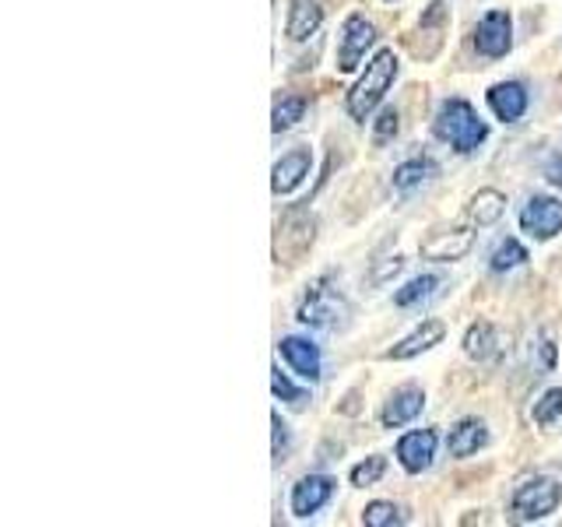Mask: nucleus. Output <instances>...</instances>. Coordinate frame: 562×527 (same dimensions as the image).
Masks as SVG:
<instances>
[{"mask_svg":"<svg viewBox=\"0 0 562 527\" xmlns=\"http://www.w3.org/2000/svg\"><path fill=\"white\" fill-rule=\"evenodd\" d=\"M436 289H439V274H418V278H412L404 289L394 292V303L408 310V306L422 303V299H432Z\"/></svg>","mask_w":562,"mask_h":527,"instance_id":"obj_23","label":"nucleus"},{"mask_svg":"<svg viewBox=\"0 0 562 527\" xmlns=\"http://www.w3.org/2000/svg\"><path fill=\"white\" fill-rule=\"evenodd\" d=\"M401 268H404V260H401V257H394V260H386V264H383V268H380V271H373V281H376V285H383V281H386V278H391V274H397Z\"/></svg>","mask_w":562,"mask_h":527,"instance_id":"obj_33","label":"nucleus"},{"mask_svg":"<svg viewBox=\"0 0 562 527\" xmlns=\"http://www.w3.org/2000/svg\"><path fill=\"white\" fill-rule=\"evenodd\" d=\"M422 408H426V394H422L418 386H401V391H394L391 401L383 404L380 422L386 429H401V426H408V422H415Z\"/></svg>","mask_w":562,"mask_h":527,"instance_id":"obj_15","label":"nucleus"},{"mask_svg":"<svg viewBox=\"0 0 562 527\" xmlns=\"http://www.w3.org/2000/svg\"><path fill=\"white\" fill-rule=\"evenodd\" d=\"M295 321L313 330H345L351 321V306L330 278H316L295 310Z\"/></svg>","mask_w":562,"mask_h":527,"instance_id":"obj_3","label":"nucleus"},{"mask_svg":"<svg viewBox=\"0 0 562 527\" xmlns=\"http://www.w3.org/2000/svg\"><path fill=\"white\" fill-rule=\"evenodd\" d=\"M271 391H274L278 401H285L289 408H306V401H310V394H306V391H299V386H295L285 373H281L278 366L271 369Z\"/></svg>","mask_w":562,"mask_h":527,"instance_id":"obj_28","label":"nucleus"},{"mask_svg":"<svg viewBox=\"0 0 562 527\" xmlns=\"http://www.w3.org/2000/svg\"><path fill=\"white\" fill-rule=\"evenodd\" d=\"M443 334H447L443 324H439V321H426L418 330H412L408 338L397 341L391 351H386V359H394V362L415 359V356H422V351H429V348H436L439 341H443Z\"/></svg>","mask_w":562,"mask_h":527,"instance_id":"obj_18","label":"nucleus"},{"mask_svg":"<svg viewBox=\"0 0 562 527\" xmlns=\"http://www.w3.org/2000/svg\"><path fill=\"white\" fill-rule=\"evenodd\" d=\"M531 418H535V426H541V429H552L555 426V422L562 418V386H549V391H544L535 401Z\"/></svg>","mask_w":562,"mask_h":527,"instance_id":"obj_24","label":"nucleus"},{"mask_svg":"<svg viewBox=\"0 0 562 527\" xmlns=\"http://www.w3.org/2000/svg\"><path fill=\"white\" fill-rule=\"evenodd\" d=\"M278 351L281 359H285L292 366V373H299L303 380L316 383L324 377V359H321V348H316L310 338H295V334H289V338L278 341Z\"/></svg>","mask_w":562,"mask_h":527,"instance_id":"obj_12","label":"nucleus"},{"mask_svg":"<svg viewBox=\"0 0 562 527\" xmlns=\"http://www.w3.org/2000/svg\"><path fill=\"white\" fill-rule=\"evenodd\" d=\"M520 228L531 239H552L562 233V201L535 193L531 201L520 208Z\"/></svg>","mask_w":562,"mask_h":527,"instance_id":"obj_9","label":"nucleus"},{"mask_svg":"<svg viewBox=\"0 0 562 527\" xmlns=\"http://www.w3.org/2000/svg\"><path fill=\"white\" fill-rule=\"evenodd\" d=\"M383 471H386V457H380V453L366 457L362 464L351 468V485H359V489L373 485V482H380V479H383Z\"/></svg>","mask_w":562,"mask_h":527,"instance_id":"obj_29","label":"nucleus"},{"mask_svg":"<svg viewBox=\"0 0 562 527\" xmlns=\"http://www.w3.org/2000/svg\"><path fill=\"white\" fill-rule=\"evenodd\" d=\"M562 503V485L549 474H535V479H527L514 489V496H509V514L520 524H535V520H544L552 517Z\"/></svg>","mask_w":562,"mask_h":527,"instance_id":"obj_4","label":"nucleus"},{"mask_svg":"<svg viewBox=\"0 0 562 527\" xmlns=\"http://www.w3.org/2000/svg\"><path fill=\"white\" fill-rule=\"evenodd\" d=\"M474 49L488 60H499L514 49V18L509 11H488L474 25Z\"/></svg>","mask_w":562,"mask_h":527,"instance_id":"obj_8","label":"nucleus"},{"mask_svg":"<svg viewBox=\"0 0 562 527\" xmlns=\"http://www.w3.org/2000/svg\"><path fill=\"white\" fill-rule=\"evenodd\" d=\"M436 172H439V166L432 162L429 155H415V158H408V162H401L394 169V190L397 193H408V190H415L422 183H429Z\"/></svg>","mask_w":562,"mask_h":527,"instance_id":"obj_21","label":"nucleus"},{"mask_svg":"<svg viewBox=\"0 0 562 527\" xmlns=\"http://www.w3.org/2000/svg\"><path fill=\"white\" fill-rule=\"evenodd\" d=\"M316 243V218L306 208H289L278 222L274 233V260L285 264V268H295Z\"/></svg>","mask_w":562,"mask_h":527,"instance_id":"obj_5","label":"nucleus"},{"mask_svg":"<svg viewBox=\"0 0 562 527\" xmlns=\"http://www.w3.org/2000/svg\"><path fill=\"white\" fill-rule=\"evenodd\" d=\"M432 131H436L439 141H447V145L453 152H461V155L479 152L485 145V137H488L485 120L474 113V105L464 102V99H447L443 105H439V113L432 120Z\"/></svg>","mask_w":562,"mask_h":527,"instance_id":"obj_2","label":"nucleus"},{"mask_svg":"<svg viewBox=\"0 0 562 527\" xmlns=\"http://www.w3.org/2000/svg\"><path fill=\"white\" fill-rule=\"evenodd\" d=\"M485 444H488V429H485L482 418L457 422V426L450 429V436H447L450 457H471V453H479Z\"/></svg>","mask_w":562,"mask_h":527,"instance_id":"obj_19","label":"nucleus"},{"mask_svg":"<svg viewBox=\"0 0 562 527\" xmlns=\"http://www.w3.org/2000/svg\"><path fill=\"white\" fill-rule=\"evenodd\" d=\"M544 180L562 190V155H552L549 162H544Z\"/></svg>","mask_w":562,"mask_h":527,"instance_id":"obj_32","label":"nucleus"},{"mask_svg":"<svg viewBox=\"0 0 562 527\" xmlns=\"http://www.w3.org/2000/svg\"><path fill=\"white\" fill-rule=\"evenodd\" d=\"M324 25V8L321 0H289V18H285V35L292 43L313 40Z\"/></svg>","mask_w":562,"mask_h":527,"instance_id":"obj_14","label":"nucleus"},{"mask_svg":"<svg viewBox=\"0 0 562 527\" xmlns=\"http://www.w3.org/2000/svg\"><path fill=\"white\" fill-rule=\"evenodd\" d=\"M401 75V64L394 57V49H380L373 60L366 64V75L351 85V92L345 99V110L351 120L366 123L369 116H373V110L383 102V96L391 92V85L397 81Z\"/></svg>","mask_w":562,"mask_h":527,"instance_id":"obj_1","label":"nucleus"},{"mask_svg":"<svg viewBox=\"0 0 562 527\" xmlns=\"http://www.w3.org/2000/svg\"><path fill=\"white\" fill-rule=\"evenodd\" d=\"M468 215H471V222L479 225V228H485V225H496V222L506 215V193L492 190V187L479 190V193H474V198H471Z\"/></svg>","mask_w":562,"mask_h":527,"instance_id":"obj_22","label":"nucleus"},{"mask_svg":"<svg viewBox=\"0 0 562 527\" xmlns=\"http://www.w3.org/2000/svg\"><path fill=\"white\" fill-rule=\"evenodd\" d=\"M447 29H450V8L443 4V0H432V4L422 11L418 18V32H415V57L418 60H436L439 57V49H443L447 43Z\"/></svg>","mask_w":562,"mask_h":527,"instance_id":"obj_6","label":"nucleus"},{"mask_svg":"<svg viewBox=\"0 0 562 527\" xmlns=\"http://www.w3.org/2000/svg\"><path fill=\"white\" fill-rule=\"evenodd\" d=\"M496 351H499V330L492 327L488 321H479V324L468 327V334H464V356L468 359L488 362Z\"/></svg>","mask_w":562,"mask_h":527,"instance_id":"obj_20","label":"nucleus"},{"mask_svg":"<svg viewBox=\"0 0 562 527\" xmlns=\"http://www.w3.org/2000/svg\"><path fill=\"white\" fill-rule=\"evenodd\" d=\"M527 260V250L517 243V239H503L496 250H492V257H488V268L496 271V274H506V271H514V268H520V264Z\"/></svg>","mask_w":562,"mask_h":527,"instance_id":"obj_25","label":"nucleus"},{"mask_svg":"<svg viewBox=\"0 0 562 527\" xmlns=\"http://www.w3.org/2000/svg\"><path fill=\"white\" fill-rule=\"evenodd\" d=\"M373 43H376V25L369 22L366 14H348L341 25V40H338V70L351 75Z\"/></svg>","mask_w":562,"mask_h":527,"instance_id":"obj_7","label":"nucleus"},{"mask_svg":"<svg viewBox=\"0 0 562 527\" xmlns=\"http://www.w3.org/2000/svg\"><path fill=\"white\" fill-rule=\"evenodd\" d=\"M397 131H401V116H397V110H383V113L376 116L373 141H376V145H386V141H394V137H397Z\"/></svg>","mask_w":562,"mask_h":527,"instance_id":"obj_30","label":"nucleus"},{"mask_svg":"<svg viewBox=\"0 0 562 527\" xmlns=\"http://www.w3.org/2000/svg\"><path fill=\"white\" fill-rule=\"evenodd\" d=\"M338 482L330 474H306L292 485V514L295 517H313L316 509H324L334 496Z\"/></svg>","mask_w":562,"mask_h":527,"instance_id":"obj_10","label":"nucleus"},{"mask_svg":"<svg viewBox=\"0 0 562 527\" xmlns=\"http://www.w3.org/2000/svg\"><path fill=\"white\" fill-rule=\"evenodd\" d=\"M310 166H313V158H310L306 148H295L289 155H281L274 162V169H271V190L274 193H292L310 176Z\"/></svg>","mask_w":562,"mask_h":527,"instance_id":"obj_17","label":"nucleus"},{"mask_svg":"<svg viewBox=\"0 0 562 527\" xmlns=\"http://www.w3.org/2000/svg\"><path fill=\"white\" fill-rule=\"evenodd\" d=\"M436 433L432 429H415V433H404L397 439V461L404 471H412V474H422V471H429L432 461H436Z\"/></svg>","mask_w":562,"mask_h":527,"instance_id":"obj_11","label":"nucleus"},{"mask_svg":"<svg viewBox=\"0 0 562 527\" xmlns=\"http://www.w3.org/2000/svg\"><path fill=\"white\" fill-rule=\"evenodd\" d=\"M527 102H531V96L520 81H499L488 88V105L503 123H517L527 113Z\"/></svg>","mask_w":562,"mask_h":527,"instance_id":"obj_16","label":"nucleus"},{"mask_svg":"<svg viewBox=\"0 0 562 527\" xmlns=\"http://www.w3.org/2000/svg\"><path fill=\"white\" fill-rule=\"evenodd\" d=\"M271 426H274V461H285V453H289V426L281 422V415H271Z\"/></svg>","mask_w":562,"mask_h":527,"instance_id":"obj_31","label":"nucleus"},{"mask_svg":"<svg viewBox=\"0 0 562 527\" xmlns=\"http://www.w3.org/2000/svg\"><path fill=\"white\" fill-rule=\"evenodd\" d=\"M386 4H397V0H386Z\"/></svg>","mask_w":562,"mask_h":527,"instance_id":"obj_34","label":"nucleus"},{"mask_svg":"<svg viewBox=\"0 0 562 527\" xmlns=\"http://www.w3.org/2000/svg\"><path fill=\"white\" fill-rule=\"evenodd\" d=\"M471 246H474V233H468V228H453V233H432L418 246V254H422V260L450 264V260H461Z\"/></svg>","mask_w":562,"mask_h":527,"instance_id":"obj_13","label":"nucleus"},{"mask_svg":"<svg viewBox=\"0 0 562 527\" xmlns=\"http://www.w3.org/2000/svg\"><path fill=\"white\" fill-rule=\"evenodd\" d=\"M362 524L366 527H401L404 524V514H401V506L376 500V503H369L362 509Z\"/></svg>","mask_w":562,"mask_h":527,"instance_id":"obj_27","label":"nucleus"},{"mask_svg":"<svg viewBox=\"0 0 562 527\" xmlns=\"http://www.w3.org/2000/svg\"><path fill=\"white\" fill-rule=\"evenodd\" d=\"M306 116V99L303 96H285L278 105H274V120H271V127H274V134H281V131H289V127H295L299 120Z\"/></svg>","mask_w":562,"mask_h":527,"instance_id":"obj_26","label":"nucleus"}]
</instances>
